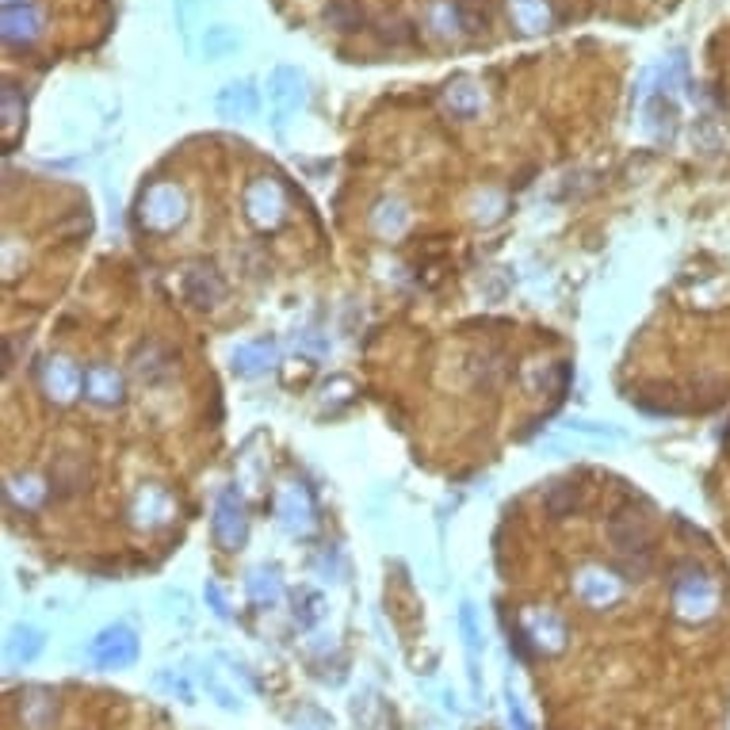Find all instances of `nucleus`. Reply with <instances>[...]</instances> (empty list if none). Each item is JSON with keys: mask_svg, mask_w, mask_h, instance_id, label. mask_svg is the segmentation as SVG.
<instances>
[{"mask_svg": "<svg viewBox=\"0 0 730 730\" xmlns=\"http://www.w3.org/2000/svg\"><path fill=\"white\" fill-rule=\"evenodd\" d=\"M207 597H211V604H215L218 616H230V608H226V601H222V593H218L215 581H207Z\"/></svg>", "mask_w": 730, "mask_h": 730, "instance_id": "nucleus-9", "label": "nucleus"}, {"mask_svg": "<svg viewBox=\"0 0 730 730\" xmlns=\"http://www.w3.org/2000/svg\"><path fill=\"white\" fill-rule=\"evenodd\" d=\"M184 295L195 302V306H218L222 295H226V283L218 280L215 268H192L184 276Z\"/></svg>", "mask_w": 730, "mask_h": 730, "instance_id": "nucleus-4", "label": "nucleus"}, {"mask_svg": "<svg viewBox=\"0 0 730 730\" xmlns=\"http://www.w3.org/2000/svg\"><path fill=\"white\" fill-rule=\"evenodd\" d=\"M43 650V635L35 627H16L12 639H8V658L12 662H35Z\"/></svg>", "mask_w": 730, "mask_h": 730, "instance_id": "nucleus-6", "label": "nucleus"}, {"mask_svg": "<svg viewBox=\"0 0 730 730\" xmlns=\"http://www.w3.org/2000/svg\"><path fill=\"white\" fill-rule=\"evenodd\" d=\"M88 658L100 669H123L138 658V639L130 627H108L104 635H96L88 646Z\"/></svg>", "mask_w": 730, "mask_h": 730, "instance_id": "nucleus-1", "label": "nucleus"}, {"mask_svg": "<svg viewBox=\"0 0 730 730\" xmlns=\"http://www.w3.org/2000/svg\"><path fill=\"white\" fill-rule=\"evenodd\" d=\"M608 536H612V543L620 547L623 555H631V551L646 555V551H650V528H646V520L635 513H627V509H620V513L612 516Z\"/></svg>", "mask_w": 730, "mask_h": 730, "instance_id": "nucleus-2", "label": "nucleus"}, {"mask_svg": "<svg viewBox=\"0 0 730 730\" xmlns=\"http://www.w3.org/2000/svg\"><path fill=\"white\" fill-rule=\"evenodd\" d=\"M459 631H463V643H467V662H471V685L478 692V654H482V631H478V620H474V608L463 604L459 608Z\"/></svg>", "mask_w": 730, "mask_h": 730, "instance_id": "nucleus-5", "label": "nucleus"}, {"mask_svg": "<svg viewBox=\"0 0 730 730\" xmlns=\"http://www.w3.org/2000/svg\"><path fill=\"white\" fill-rule=\"evenodd\" d=\"M543 505H547V513H551V516H566L570 509H574V505H578V486L559 482V486L547 494V501H543Z\"/></svg>", "mask_w": 730, "mask_h": 730, "instance_id": "nucleus-7", "label": "nucleus"}, {"mask_svg": "<svg viewBox=\"0 0 730 730\" xmlns=\"http://www.w3.org/2000/svg\"><path fill=\"white\" fill-rule=\"evenodd\" d=\"M505 700H509V719L516 723V730H532L528 715H524V708H520V696H516L513 688H509V696H505Z\"/></svg>", "mask_w": 730, "mask_h": 730, "instance_id": "nucleus-8", "label": "nucleus"}, {"mask_svg": "<svg viewBox=\"0 0 730 730\" xmlns=\"http://www.w3.org/2000/svg\"><path fill=\"white\" fill-rule=\"evenodd\" d=\"M215 536L226 551H237L245 543V509L237 494H222L218 497V516H215Z\"/></svg>", "mask_w": 730, "mask_h": 730, "instance_id": "nucleus-3", "label": "nucleus"}]
</instances>
